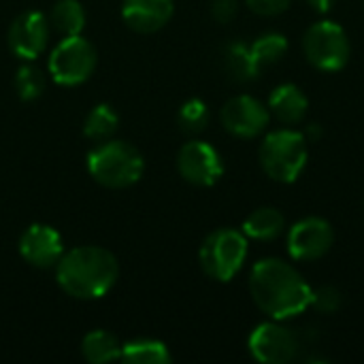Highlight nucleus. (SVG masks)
I'll use <instances>...</instances> for the list:
<instances>
[{
    "label": "nucleus",
    "instance_id": "nucleus-25",
    "mask_svg": "<svg viewBox=\"0 0 364 364\" xmlns=\"http://www.w3.org/2000/svg\"><path fill=\"white\" fill-rule=\"evenodd\" d=\"M343 305V296L339 292V288L335 286H320L318 290H314L311 296V307L322 314V316H333L341 309Z\"/></svg>",
    "mask_w": 364,
    "mask_h": 364
},
{
    "label": "nucleus",
    "instance_id": "nucleus-29",
    "mask_svg": "<svg viewBox=\"0 0 364 364\" xmlns=\"http://www.w3.org/2000/svg\"><path fill=\"white\" fill-rule=\"evenodd\" d=\"M305 134V139H307V143H309V139H320L322 136V128H320V124H309V130L307 132H303Z\"/></svg>",
    "mask_w": 364,
    "mask_h": 364
},
{
    "label": "nucleus",
    "instance_id": "nucleus-21",
    "mask_svg": "<svg viewBox=\"0 0 364 364\" xmlns=\"http://www.w3.org/2000/svg\"><path fill=\"white\" fill-rule=\"evenodd\" d=\"M117 126H119V115L115 113V109L111 105H96L85 115L83 134L94 143H102L113 136Z\"/></svg>",
    "mask_w": 364,
    "mask_h": 364
},
{
    "label": "nucleus",
    "instance_id": "nucleus-15",
    "mask_svg": "<svg viewBox=\"0 0 364 364\" xmlns=\"http://www.w3.org/2000/svg\"><path fill=\"white\" fill-rule=\"evenodd\" d=\"M267 107L277 122H282L286 126H294L305 119V115L309 111V98L305 96V92L299 85L282 83L271 92Z\"/></svg>",
    "mask_w": 364,
    "mask_h": 364
},
{
    "label": "nucleus",
    "instance_id": "nucleus-14",
    "mask_svg": "<svg viewBox=\"0 0 364 364\" xmlns=\"http://www.w3.org/2000/svg\"><path fill=\"white\" fill-rule=\"evenodd\" d=\"M173 9V0H124L122 17L130 30L139 34H151L168 23Z\"/></svg>",
    "mask_w": 364,
    "mask_h": 364
},
{
    "label": "nucleus",
    "instance_id": "nucleus-26",
    "mask_svg": "<svg viewBox=\"0 0 364 364\" xmlns=\"http://www.w3.org/2000/svg\"><path fill=\"white\" fill-rule=\"evenodd\" d=\"M250 11H254L256 15L262 17H275L282 15L284 11H288L292 0H245Z\"/></svg>",
    "mask_w": 364,
    "mask_h": 364
},
{
    "label": "nucleus",
    "instance_id": "nucleus-11",
    "mask_svg": "<svg viewBox=\"0 0 364 364\" xmlns=\"http://www.w3.org/2000/svg\"><path fill=\"white\" fill-rule=\"evenodd\" d=\"M49 32H51V26L43 13L26 11L17 15L13 23L9 26V34H6L9 49L15 58L23 62H34L47 49Z\"/></svg>",
    "mask_w": 364,
    "mask_h": 364
},
{
    "label": "nucleus",
    "instance_id": "nucleus-2",
    "mask_svg": "<svg viewBox=\"0 0 364 364\" xmlns=\"http://www.w3.org/2000/svg\"><path fill=\"white\" fill-rule=\"evenodd\" d=\"M119 277L115 256L96 245H81L64 252L55 264V279L60 288L79 301H96L111 292Z\"/></svg>",
    "mask_w": 364,
    "mask_h": 364
},
{
    "label": "nucleus",
    "instance_id": "nucleus-4",
    "mask_svg": "<svg viewBox=\"0 0 364 364\" xmlns=\"http://www.w3.org/2000/svg\"><path fill=\"white\" fill-rule=\"evenodd\" d=\"M307 158V139L299 130H273L260 143V164L277 183H294L303 175Z\"/></svg>",
    "mask_w": 364,
    "mask_h": 364
},
{
    "label": "nucleus",
    "instance_id": "nucleus-1",
    "mask_svg": "<svg viewBox=\"0 0 364 364\" xmlns=\"http://www.w3.org/2000/svg\"><path fill=\"white\" fill-rule=\"evenodd\" d=\"M250 294L271 320H292L311 307L314 290L305 277L282 258H262L252 267Z\"/></svg>",
    "mask_w": 364,
    "mask_h": 364
},
{
    "label": "nucleus",
    "instance_id": "nucleus-13",
    "mask_svg": "<svg viewBox=\"0 0 364 364\" xmlns=\"http://www.w3.org/2000/svg\"><path fill=\"white\" fill-rule=\"evenodd\" d=\"M19 254L36 269H55L64 256V241L55 228L47 224H32L19 237Z\"/></svg>",
    "mask_w": 364,
    "mask_h": 364
},
{
    "label": "nucleus",
    "instance_id": "nucleus-28",
    "mask_svg": "<svg viewBox=\"0 0 364 364\" xmlns=\"http://www.w3.org/2000/svg\"><path fill=\"white\" fill-rule=\"evenodd\" d=\"M337 0H307V4L316 11V13H328L335 6Z\"/></svg>",
    "mask_w": 364,
    "mask_h": 364
},
{
    "label": "nucleus",
    "instance_id": "nucleus-22",
    "mask_svg": "<svg viewBox=\"0 0 364 364\" xmlns=\"http://www.w3.org/2000/svg\"><path fill=\"white\" fill-rule=\"evenodd\" d=\"M250 47H252V53H254L258 66L267 68V66H273V64H277L279 60L286 58L288 38L284 34H279V32H264Z\"/></svg>",
    "mask_w": 364,
    "mask_h": 364
},
{
    "label": "nucleus",
    "instance_id": "nucleus-3",
    "mask_svg": "<svg viewBox=\"0 0 364 364\" xmlns=\"http://www.w3.org/2000/svg\"><path fill=\"white\" fill-rule=\"evenodd\" d=\"M87 171L92 179L109 190L134 186L145 171L141 151L126 141H102L87 154Z\"/></svg>",
    "mask_w": 364,
    "mask_h": 364
},
{
    "label": "nucleus",
    "instance_id": "nucleus-10",
    "mask_svg": "<svg viewBox=\"0 0 364 364\" xmlns=\"http://www.w3.org/2000/svg\"><path fill=\"white\" fill-rule=\"evenodd\" d=\"M177 171L188 183L196 188H211L224 175V162L213 145L196 139V141H188L179 149Z\"/></svg>",
    "mask_w": 364,
    "mask_h": 364
},
{
    "label": "nucleus",
    "instance_id": "nucleus-20",
    "mask_svg": "<svg viewBox=\"0 0 364 364\" xmlns=\"http://www.w3.org/2000/svg\"><path fill=\"white\" fill-rule=\"evenodd\" d=\"M122 360L128 364H168L173 356L162 341L136 339L122 348Z\"/></svg>",
    "mask_w": 364,
    "mask_h": 364
},
{
    "label": "nucleus",
    "instance_id": "nucleus-9",
    "mask_svg": "<svg viewBox=\"0 0 364 364\" xmlns=\"http://www.w3.org/2000/svg\"><path fill=\"white\" fill-rule=\"evenodd\" d=\"M335 243V230L324 218H303L299 220L286 237L288 254L299 262H314L324 258Z\"/></svg>",
    "mask_w": 364,
    "mask_h": 364
},
{
    "label": "nucleus",
    "instance_id": "nucleus-5",
    "mask_svg": "<svg viewBox=\"0 0 364 364\" xmlns=\"http://www.w3.org/2000/svg\"><path fill=\"white\" fill-rule=\"evenodd\" d=\"M250 254L247 237L243 230L235 228H218L200 245L198 260L207 277L215 282H230L243 269Z\"/></svg>",
    "mask_w": 364,
    "mask_h": 364
},
{
    "label": "nucleus",
    "instance_id": "nucleus-16",
    "mask_svg": "<svg viewBox=\"0 0 364 364\" xmlns=\"http://www.w3.org/2000/svg\"><path fill=\"white\" fill-rule=\"evenodd\" d=\"M222 66L226 75L237 83H250L262 70L252 53V47L243 41H230L222 49Z\"/></svg>",
    "mask_w": 364,
    "mask_h": 364
},
{
    "label": "nucleus",
    "instance_id": "nucleus-24",
    "mask_svg": "<svg viewBox=\"0 0 364 364\" xmlns=\"http://www.w3.org/2000/svg\"><path fill=\"white\" fill-rule=\"evenodd\" d=\"M177 122H179L183 132L198 134L209 124V107L198 98H190L181 105V109L177 113Z\"/></svg>",
    "mask_w": 364,
    "mask_h": 364
},
{
    "label": "nucleus",
    "instance_id": "nucleus-6",
    "mask_svg": "<svg viewBox=\"0 0 364 364\" xmlns=\"http://www.w3.org/2000/svg\"><path fill=\"white\" fill-rule=\"evenodd\" d=\"M303 53L318 70L335 73L350 62L352 45L348 32L331 19L318 21L307 28L303 36Z\"/></svg>",
    "mask_w": 364,
    "mask_h": 364
},
{
    "label": "nucleus",
    "instance_id": "nucleus-17",
    "mask_svg": "<svg viewBox=\"0 0 364 364\" xmlns=\"http://www.w3.org/2000/svg\"><path fill=\"white\" fill-rule=\"evenodd\" d=\"M286 230V218L275 207H260L243 222V235L254 241H275Z\"/></svg>",
    "mask_w": 364,
    "mask_h": 364
},
{
    "label": "nucleus",
    "instance_id": "nucleus-18",
    "mask_svg": "<svg viewBox=\"0 0 364 364\" xmlns=\"http://www.w3.org/2000/svg\"><path fill=\"white\" fill-rule=\"evenodd\" d=\"M122 343L115 335L107 331H92L81 341V354L87 363L107 364L122 360Z\"/></svg>",
    "mask_w": 364,
    "mask_h": 364
},
{
    "label": "nucleus",
    "instance_id": "nucleus-19",
    "mask_svg": "<svg viewBox=\"0 0 364 364\" xmlns=\"http://www.w3.org/2000/svg\"><path fill=\"white\" fill-rule=\"evenodd\" d=\"M49 26L62 36H77L85 28V9L79 0H58L51 6Z\"/></svg>",
    "mask_w": 364,
    "mask_h": 364
},
{
    "label": "nucleus",
    "instance_id": "nucleus-7",
    "mask_svg": "<svg viewBox=\"0 0 364 364\" xmlns=\"http://www.w3.org/2000/svg\"><path fill=\"white\" fill-rule=\"evenodd\" d=\"M96 49L90 41H85L81 34L77 36H64L49 55V73L51 79L60 85L73 87L85 83L92 73L96 70Z\"/></svg>",
    "mask_w": 364,
    "mask_h": 364
},
{
    "label": "nucleus",
    "instance_id": "nucleus-8",
    "mask_svg": "<svg viewBox=\"0 0 364 364\" xmlns=\"http://www.w3.org/2000/svg\"><path fill=\"white\" fill-rule=\"evenodd\" d=\"M247 350L258 363L288 364L299 356L301 337L292 328L284 326L282 320H269L252 331Z\"/></svg>",
    "mask_w": 364,
    "mask_h": 364
},
{
    "label": "nucleus",
    "instance_id": "nucleus-12",
    "mask_svg": "<svg viewBox=\"0 0 364 364\" xmlns=\"http://www.w3.org/2000/svg\"><path fill=\"white\" fill-rule=\"evenodd\" d=\"M222 126L226 132L239 139H256L260 136L269 122H271V111L264 102H260L254 96L241 94L230 98L220 113Z\"/></svg>",
    "mask_w": 364,
    "mask_h": 364
},
{
    "label": "nucleus",
    "instance_id": "nucleus-23",
    "mask_svg": "<svg viewBox=\"0 0 364 364\" xmlns=\"http://www.w3.org/2000/svg\"><path fill=\"white\" fill-rule=\"evenodd\" d=\"M45 85H47V79L36 66L23 64V66L17 68V73H15V90H17V96L21 100H36L45 92Z\"/></svg>",
    "mask_w": 364,
    "mask_h": 364
},
{
    "label": "nucleus",
    "instance_id": "nucleus-27",
    "mask_svg": "<svg viewBox=\"0 0 364 364\" xmlns=\"http://www.w3.org/2000/svg\"><path fill=\"white\" fill-rule=\"evenodd\" d=\"M239 13V2L237 0H213L211 4V15L218 23H230Z\"/></svg>",
    "mask_w": 364,
    "mask_h": 364
}]
</instances>
